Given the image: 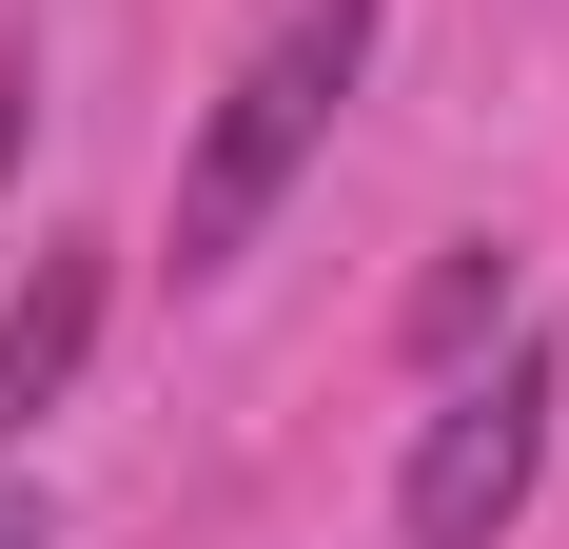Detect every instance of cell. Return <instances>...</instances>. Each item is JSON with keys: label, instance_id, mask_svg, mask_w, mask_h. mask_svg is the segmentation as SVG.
Segmentation results:
<instances>
[{"label": "cell", "instance_id": "obj_4", "mask_svg": "<svg viewBox=\"0 0 569 549\" xmlns=\"http://www.w3.org/2000/svg\"><path fill=\"white\" fill-rule=\"evenodd\" d=\"M491 333H511V256H491V236H452V256L412 274V353L452 373V353H491Z\"/></svg>", "mask_w": 569, "mask_h": 549}, {"label": "cell", "instance_id": "obj_6", "mask_svg": "<svg viewBox=\"0 0 569 549\" xmlns=\"http://www.w3.org/2000/svg\"><path fill=\"white\" fill-rule=\"evenodd\" d=\"M0 549H59V510L20 491V451H0Z\"/></svg>", "mask_w": 569, "mask_h": 549}, {"label": "cell", "instance_id": "obj_1", "mask_svg": "<svg viewBox=\"0 0 569 549\" xmlns=\"http://www.w3.org/2000/svg\"><path fill=\"white\" fill-rule=\"evenodd\" d=\"M373 20H393V0H295L276 40L217 79V118L177 138V274H236V256H256V217L315 177V138H335L353 79H373Z\"/></svg>", "mask_w": 569, "mask_h": 549}, {"label": "cell", "instance_id": "obj_2", "mask_svg": "<svg viewBox=\"0 0 569 549\" xmlns=\"http://www.w3.org/2000/svg\"><path fill=\"white\" fill-rule=\"evenodd\" d=\"M550 412H569V373L530 353V333H491V373L452 353V392L412 412L393 530H412V549H511V530H530V471H550Z\"/></svg>", "mask_w": 569, "mask_h": 549}, {"label": "cell", "instance_id": "obj_5", "mask_svg": "<svg viewBox=\"0 0 569 549\" xmlns=\"http://www.w3.org/2000/svg\"><path fill=\"white\" fill-rule=\"evenodd\" d=\"M20 138H40V59L0 40V197H20Z\"/></svg>", "mask_w": 569, "mask_h": 549}, {"label": "cell", "instance_id": "obj_3", "mask_svg": "<svg viewBox=\"0 0 569 549\" xmlns=\"http://www.w3.org/2000/svg\"><path fill=\"white\" fill-rule=\"evenodd\" d=\"M99 295H118V256H99V236H59V256L0 295V451H20L59 392H79V353H99Z\"/></svg>", "mask_w": 569, "mask_h": 549}]
</instances>
